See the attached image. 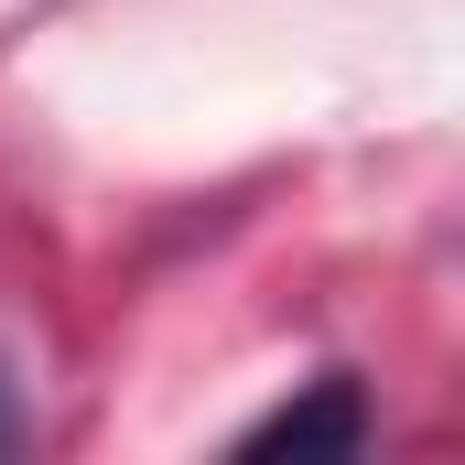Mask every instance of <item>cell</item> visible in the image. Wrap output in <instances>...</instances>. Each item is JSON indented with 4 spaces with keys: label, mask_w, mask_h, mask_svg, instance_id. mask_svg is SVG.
<instances>
[{
    "label": "cell",
    "mask_w": 465,
    "mask_h": 465,
    "mask_svg": "<svg viewBox=\"0 0 465 465\" xmlns=\"http://www.w3.org/2000/svg\"><path fill=\"white\" fill-rule=\"evenodd\" d=\"M357 444H368L357 379H314L303 401H282L271 422H249V455H357Z\"/></svg>",
    "instance_id": "cell-1"
}]
</instances>
